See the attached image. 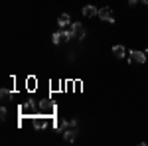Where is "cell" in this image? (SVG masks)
Instances as JSON below:
<instances>
[{
    "instance_id": "cell-1",
    "label": "cell",
    "mask_w": 148,
    "mask_h": 146,
    "mask_svg": "<svg viewBox=\"0 0 148 146\" xmlns=\"http://www.w3.org/2000/svg\"><path fill=\"white\" fill-rule=\"evenodd\" d=\"M128 61H130V63H144V61H146V51L130 49V51H128Z\"/></svg>"
},
{
    "instance_id": "cell-2",
    "label": "cell",
    "mask_w": 148,
    "mask_h": 146,
    "mask_svg": "<svg viewBox=\"0 0 148 146\" xmlns=\"http://www.w3.org/2000/svg\"><path fill=\"white\" fill-rule=\"evenodd\" d=\"M99 18H101L103 22H107V24H114V14H113V10H111L109 6H105V8L99 10Z\"/></svg>"
},
{
    "instance_id": "cell-3",
    "label": "cell",
    "mask_w": 148,
    "mask_h": 146,
    "mask_svg": "<svg viewBox=\"0 0 148 146\" xmlns=\"http://www.w3.org/2000/svg\"><path fill=\"white\" fill-rule=\"evenodd\" d=\"M69 30L73 32V36L77 38V40H83L85 36H87V32H85V28L81 26L79 22H71V26H69Z\"/></svg>"
},
{
    "instance_id": "cell-4",
    "label": "cell",
    "mask_w": 148,
    "mask_h": 146,
    "mask_svg": "<svg viewBox=\"0 0 148 146\" xmlns=\"http://www.w3.org/2000/svg\"><path fill=\"white\" fill-rule=\"evenodd\" d=\"M34 128H38V130H42V128H46L47 126V121H46V117H34Z\"/></svg>"
},
{
    "instance_id": "cell-5",
    "label": "cell",
    "mask_w": 148,
    "mask_h": 146,
    "mask_svg": "<svg viewBox=\"0 0 148 146\" xmlns=\"http://www.w3.org/2000/svg\"><path fill=\"white\" fill-rule=\"evenodd\" d=\"M57 24H59V28H67V26H71V18H69V14H59Z\"/></svg>"
},
{
    "instance_id": "cell-6",
    "label": "cell",
    "mask_w": 148,
    "mask_h": 146,
    "mask_svg": "<svg viewBox=\"0 0 148 146\" xmlns=\"http://www.w3.org/2000/svg\"><path fill=\"white\" fill-rule=\"evenodd\" d=\"M83 16H85V18H93V16H99V10H97L95 6H91V4H89V6H85V8H83Z\"/></svg>"
},
{
    "instance_id": "cell-7",
    "label": "cell",
    "mask_w": 148,
    "mask_h": 146,
    "mask_svg": "<svg viewBox=\"0 0 148 146\" xmlns=\"http://www.w3.org/2000/svg\"><path fill=\"white\" fill-rule=\"evenodd\" d=\"M113 53H114V57H119V59H123V57H126V47L125 45H114L113 47Z\"/></svg>"
},
{
    "instance_id": "cell-8",
    "label": "cell",
    "mask_w": 148,
    "mask_h": 146,
    "mask_svg": "<svg viewBox=\"0 0 148 146\" xmlns=\"http://www.w3.org/2000/svg\"><path fill=\"white\" fill-rule=\"evenodd\" d=\"M63 138H65V142H73V140L77 138V132H75V128H67V130L63 132Z\"/></svg>"
},
{
    "instance_id": "cell-9",
    "label": "cell",
    "mask_w": 148,
    "mask_h": 146,
    "mask_svg": "<svg viewBox=\"0 0 148 146\" xmlns=\"http://www.w3.org/2000/svg\"><path fill=\"white\" fill-rule=\"evenodd\" d=\"M51 40H53V44H56V45H59V44H61V34H59V32H56Z\"/></svg>"
},
{
    "instance_id": "cell-10",
    "label": "cell",
    "mask_w": 148,
    "mask_h": 146,
    "mask_svg": "<svg viewBox=\"0 0 148 146\" xmlns=\"http://www.w3.org/2000/svg\"><path fill=\"white\" fill-rule=\"evenodd\" d=\"M34 83H36V79H34V77H30V79H28V89H30V91H34V89H36V85H34Z\"/></svg>"
},
{
    "instance_id": "cell-11",
    "label": "cell",
    "mask_w": 148,
    "mask_h": 146,
    "mask_svg": "<svg viewBox=\"0 0 148 146\" xmlns=\"http://www.w3.org/2000/svg\"><path fill=\"white\" fill-rule=\"evenodd\" d=\"M0 95H2V99H10V91H8V89H2V91H0Z\"/></svg>"
},
{
    "instance_id": "cell-12",
    "label": "cell",
    "mask_w": 148,
    "mask_h": 146,
    "mask_svg": "<svg viewBox=\"0 0 148 146\" xmlns=\"http://www.w3.org/2000/svg\"><path fill=\"white\" fill-rule=\"evenodd\" d=\"M6 114H8V111H6V107H2V109H0V119L4 121V119H6Z\"/></svg>"
},
{
    "instance_id": "cell-13",
    "label": "cell",
    "mask_w": 148,
    "mask_h": 146,
    "mask_svg": "<svg viewBox=\"0 0 148 146\" xmlns=\"http://www.w3.org/2000/svg\"><path fill=\"white\" fill-rule=\"evenodd\" d=\"M67 124H69V128H77V121H73V119L67 121Z\"/></svg>"
},
{
    "instance_id": "cell-14",
    "label": "cell",
    "mask_w": 148,
    "mask_h": 146,
    "mask_svg": "<svg viewBox=\"0 0 148 146\" xmlns=\"http://www.w3.org/2000/svg\"><path fill=\"white\" fill-rule=\"evenodd\" d=\"M128 4L130 6H136V0H128Z\"/></svg>"
},
{
    "instance_id": "cell-15",
    "label": "cell",
    "mask_w": 148,
    "mask_h": 146,
    "mask_svg": "<svg viewBox=\"0 0 148 146\" xmlns=\"http://www.w3.org/2000/svg\"><path fill=\"white\" fill-rule=\"evenodd\" d=\"M142 4H148V0H142Z\"/></svg>"
},
{
    "instance_id": "cell-16",
    "label": "cell",
    "mask_w": 148,
    "mask_h": 146,
    "mask_svg": "<svg viewBox=\"0 0 148 146\" xmlns=\"http://www.w3.org/2000/svg\"><path fill=\"white\" fill-rule=\"evenodd\" d=\"M146 53H148V49H146Z\"/></svg>"
}]
</instances>
